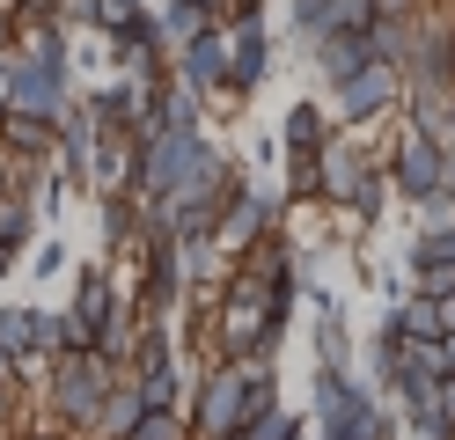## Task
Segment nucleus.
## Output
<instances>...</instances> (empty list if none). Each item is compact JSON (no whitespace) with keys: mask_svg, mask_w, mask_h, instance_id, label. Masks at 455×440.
I'll return each mask as SVG.
<instances>
[{"mask_svg":"<svg viewBox=\"0 0 455 440\" xmlns=\"http://www.w3.org/2000/svg\"><path fill=\"white\" fill-rule=\"evenodd\" d=\"M198 8H213V15H220V0H198Z\"/></svg>","mask_w":455,"mask_h":440,"instance_id":"58836bf2","label":"nucleus"},{"mask_svg":"<svg viewBox=\"0 0 455 440\" xmlns=\"http://www.w3.org/2000/svg\"><path fill=\"white\" fill-rule=\"evenodd\" d=\"M0 147H8L15 169H52V162H60V117L8 110V117H0Z\"/></svg>","mask_w":455,"mask_h":440,"instance_id":"9b49d317","label":"nucleus"},{"mask_svg":"<svg viewBox=\"0 0 455 440\" xmlns=\"http://www.w3.org/2000/svg\"><path fill=\"white\" fill-rule=\"evenodd\" d=\"M419 243L434 250V257H448V264H455V220H441V228H419Z\"/></svg>","mask_w":455,"mask_h":440,"instance_id":"c756f323","label":"nucleus"},{"mask_svg":"<svg viewBox=\"0 0 455 440\" xmlns=\"http://www.w3.org/2000/svg\"><path fill=\"white\" fill-rule=\"evenodd\" d=\"M37 235H44V220H37L30 191H8V198H0V264H22Z\"/></svg>","mask_w":455,"mask_h":440,"instance_id":"dca6fc26","label":"nucleus"},{"mask_svg":"<svg viewBox=\"0 0 455 440\" xmlns=\"http://www.w3.org/2000/svg\"><path fill=\"white\" fill-rule=\"evenodd\" d=\"M287 29H294V44H301V59H308V52L338 29V0H287Z\"/></svg>","mask_w":455,"mask_h":440,"instance_id":"4be33fe9","label":"nucleus"},{"mask_svg":"<svg viewBox=\"0 0 455 440\" xmlns=\"http://www.w3.org/2000/svg\"><path fill=\"white\" fill-rule=\"evenodd\" d=\"M96 147H103V125H96V110L74 96V103L60 110V169L74 176L81 191H89V176H96Z\"/></svg>","mask_w":455,"mask_h":440,"instance_id":"ddd939ff","label":"nucleus"},{"mask_svg":"<svg viewBox=\"0 0 455 440\" xmlns=\"http://www.w3.org/2000/svg\"><path fill=\"white\" fill-rule=\"evenodd\" d=\"M411 37H419V15H375L367 22V44H375L382 67L404 74V59H411Z\"/></svg>","mask_w":455,"mask_h":440,"instance_id":"412c9836","label":"nucleus"},{"mask_svg":"<svg viewBox=\"0 0 455 440\" xmlns=\"http://www.w3.org/2000/svg\"><path fill=\"white\" fill-rule=\"evenodd\" d=\"M155 15H162V37H169V44H184V37H198L206 22H220L213 8H198V0H155Z\"/></svg>","mask_w":455,"mask_h":440,"instance_id":"a878e982","label":"nucleus"},{"mask_svg":"<svg viewBox=\"0 0 455 440\" xmlns=\"http://www.w3.org/2000/svg\"><path fill=\"white\" fill-rule=\"evenodd\" d=\"M140 419H148V396H140L132 374H118V381H110V396H103V411H96V426H89V440H125Z\"/></svg>","mask_w":455,"mask_h":440,"instance_id":"2eb2a0df","label":"nucleus"},{"mask_svg":"<svg viewBox=\"0 0 455 440\" xmlns=\"http://www.w3.org/2000/svg\"><path fill=\"white\" fill-rule=\"evenodd\" d=\"M272 360H206L184 396V419H191V440H228L250 426V389Z\"/></svg>","mask_w":455,"mask_h":440,"instance_id":"f03ea898","label":"nucleus"},{"mask_svg":"<svg viewBox=\"0 0 455 440\" xmlns=\"http://www.w3.org/2000/svg\"><path fill=\"white\" fill-rule=\"evenodd\" d=\"M125 440H191V419H184V411H148Z\"/></svg>","mask_w":455,"mask_h":440,"instance_id":"bb28decb","label":"nucleus"},{"mask_svg":"<svg viewBox=\"0 0 455 440\" xmlns=\"http://www.w3.org/2000/svg\"><path fill=\"white\" fill-rule=\"evenodd\" d=\"M30 272H37V279H60V272H74L60 235H37V243H30Z\"/></svg>","mask_w":455,"mask_h":440,"instance_id":"cd10ccee","label":"nucleus"},{"mask_svg":"<svg viewBox=\"0 0 455 440\" xmlns=\"http://www.w3.org/2000/svg\"><path fill=\"white\" fill-rule=\"evenodd\" d=\"M396 110H404V74L382 67V59H375V67H360L353 81H338V88H331V117H338L346 132L375 125V117H396Z\"/></svg>","mask_w":455,"mask_h":440,"instance_id":"0eeeda50","label":"nucleus"},{"mask_svg":"<svg viewBox=\"0 0 455 440\" xmlns=\"http://www.w3.org/2000/svg\"><path fill=\"white\" fill-rule=\"evenodd\" d=\"M8 440H81V433H67V426H15Z\"/></svg>","mask_w":455,"mask_h":440,"instance_id":"2f4dec72","label":"nucleus"},{"mask_svg":"<svg viewBox=\"0 0 455 440\" xmlns=\"http://www.w3.org/2000/svg\"><path fill=\"white\" fill-rule=\"evenodd\" d=\"M308 345H316V367H353V360H360L346 308H316V331H308Z\"/></svg>","mask_w":455,"mask_h":440,"instance_id":"6ab92c4d","label":"nucleus"},{"mask_svg":"<svg viewBox=\"0 0 455 440\" xmlns=\"http://www.w3.org/2000/svg\"><path fill=\"white\" fill-rule=\"evenodd\" d=\"M389 198H396V191H389V169L375 162V169H367V176H360V191L346 198V220H360V228H375V220H382V205H389Z\"/></svg>","mask_w":455,"mask_h":440,"instance_id":"b1692460","label":"nucleus"},{"mask_svg":"<svg viewBox=\"0 0 455 440\" xmlns=\"http://www.w3.org/2000/svg\"><path fill=\"white\" fill-rule=\"evenodd\" d=\"M8 52H15V8L0 0V59H8Z\"/></svg>","mask_w":455,"mask_h":440,"instance_id":"72a5a7b5","label":"nucleus"},{"mask_svg":"<svg viewBox=\"0 0 455 440\" xmlns=\"http://www.w3.org/2000/svg\"><path fill=\"white\" fill-rule=\"evenodd\" d=\"M125 301V286L118 272H110V257H89V264H74V293H67V323L81 331V345H96V331L110 323V308Z\"/></svg>","mask_w":455,"mask_h":440,"instance_id":"1a4fd4ad","label":"nucleus"},{"mask_svg":"<svg viewBox=\"0 0 455 440\" xmlns=\"http://www.w3.org/2000/svg\"><path fill=\"white\" fill-rule=\"evenodd\" d=\"M434 367H441V374H455V331H448V338L434 345Z\"/></svg>","mask_w":455,"mask_h":440,"instance_id":"f704fd0d","label":"nucleus"},{"mask_svg":"<svg viewBox=\"0 0 455 440\" xmlns=\"http://www.w3.org/2000/svg\"><path fill=\"white\" fill-rule=\"evenodd\" d=\"M15 419H22V381H0V440L15 433Z\"/></svg>","mask_w":455,"mask_h":440,"instance_id":"c85d7f7f","label":"nucleus"},{"mask_svg":"<svg viewBox=\"0 0 455 440\" xmlns=\"http://www.w3.org/2000/svg\"><path fill=\"white\" fill-rule=\"evenodd\" d=\"M396 117L455 147V88H404V110H396Z\"/></svg>","mask_w":455,"mask_h":440,"instance_id":"a211bd4d","label":"nucleus"},{"mask_svg":"<svg viewBox=\"0 0 455 440\" xmlns=\"http://www.w3.org/2000/svg\"><path fill=\"white\" fill-rule=\"evenodd\" d=\"M434 0H375V15H426Z\"/></svg>","mask_w":455,"mask_h":440,"instance_id":"473e14b6","label":"nucleus"},{"mask_svg":"<svg viewBox=\"0 0 455 440\" xmlns=\"http://www.w3.org/2000/svg\"><path fill=\"white\" fill-rule=\"evenodd\" d=\"M177 81L198 88L206 103H228V29L220 22H206L198 37L177 44Z\"/></svg>","mask_w":455,"mask_h":440,"instance_id":"9d476101","label":"nucleus"},{"mask_svg":"<svg viewBox=\"0 0 455 440\" xmlns=\"http://www.w3.org/2000/svg\"><path fill=\"white\" fill-rule=\"evenodd\" d=\"M15 191V162H8V147H0V198Z\"/></svg>","mask_w":455,"mask_h":440,"instance_id":"c9c22d12","label":"nucleus"},{"mask_svg":"<svg viewBox=\"0 0 455 440\" xmlns=\"http://www.w3.org/2000/svg\"><path fill=\"white\" fill-rule=\"evenodd\" d=\"M279 213H287V191H272V184H258V176H243V184H235V198L220 205L213 243H220L228 257H243V250H258L272 228H287Z\"/></svg>","mask_w":455,"mask_h":440,"instance_id":"423d86ee","label":"nucleus"},{"mask_svg":"<svg viewBox=\"0 0 455 440\" xmlns=\"http://www.w3.org/2000/svg\"><path fill=\"white\" fill-rule=\"evenodd\" d=\"M228 29V103H250L279 74V37L272 22H220Z\"/></svg>","mask_w":455,"mask_h":440,"instance_id":"6e6552de","label":"nucleus"},{"mask_svg":"<svg viewBox=\"0 0 455 440\" xmlns=\"http://www.w3.org/2000/svg\"><path fill=\"white\" fill-rule=\"evenodd\" d=\"M331 132H338L331 103L294 96V103H287V117H279V155H287V162H308V155H323V147H331Z\"/></svg>","mask_w":455,"mask_h":440,"instance_id":"f8f14e48","label":"nucleus"},{"mask_svg":"<svg viewBox=\"0 0 455 440\" xmlns=\"http://www.w3.org/2000/svg\"><path fill=\"white\" fill-rule=\"evenodd\" d=\"M0 117H8V74H0Z\"/></svg>","mask_w":455,"mask_h":440,"instance_id":"e433bc0d","label":"nucleus"},{"mask_svg":"<svg viewBox=\"0 0 455 440\" xmlns=\"http://www.w3.org/2000/svg\"><path fill=\"white\" fill-rule=\"evenodd\" d=\"M448 37H455V15H448Z\"/></svg>","mask_w":455,"mask_h":440,"instance_id":"ea45409f","label":"nucleus"},{"mask_svg":"<svg viewBox=\"0 0 455 440\" xmlns=\"http://www.w3.org/2000/svg\"><path fill=\"white\" fill-rule=\"evenodd\" d=\"M308 67H316V81H323V96L338 81H353L360 67H375V44H367V29H331V37L308 52Z\"/></svg>","mask_w":455,"mask_h":440,"instance_id":"4468645a","label":"nucleus"},{"mask_svg":"<svg viewBox=\"0 0 455 440\" xmlns=\"http://www.w3.org/2000/svg\"><path fill=\"white\" fill-rule=\"evenodd\" d=\"M96 220H103V257L140 250V198L132 191H96Z\"/></svg>","mask_w":455,"mask_h":440,"instance_id":"f3484780","label":"nucleus"},{"mask_svg":"<svg viewBox=\"0 0 455 440\" xmlns=\"http://www.w3.org/2000/svg\"><path fill=\"white\" fill-rule=\"evenodd\" d=\"M206 147H213L206 132H140V140H132V198H140V205L169 198Z\"/></svg>","mask_w":455,"mask_h":440,"instance_id":"39448f33","label":"nucleus"},{"mask_svg":"<svg viewBox=\"0 0 455 440\" xmlns=\"http://www.w3.org/2000/svg\"><path fill=\"white\" fill-rule=\"evenodd\" d=\"M382 169H389V191L404 205H434L441 191H455V147L434 140V132H419V125H396Z\"/></svg>","mask_w":455,"mask_h":440,"instance_id":"20e7f679","label":"nucleus"},{"mask_svg":"<svg viewBox=\"0 0 455 440\" xmlns=\"http://www.w3.org/2000/svg\"><path fill=\"white\" fill-rule=\"evenodd\" d=\"M308 433L316 440H396V411L360 367H316L308 374Z\"/></svg>","mask_w":455,"mask_h":440,"instance_id":"f257e3e1","label":"nucleus"},{"mask_svg":"<svg viewBox=\"0 0 455 440\" xmlns=\"http://www.w3.org/2000/svg\"><path fill=\"white\" fill-rule=\"evenodd\" d=\"M30 308H37V301H8V308H0V381H30V367H22V345H30Z\"/></svg>","mask_w":455,"mask_h":440,"instance_id":"aec40b11","label":"nucleus"},{"mask_svg":"<svg viewBox=\"0 0 455 440\" xmlns=\"http://www.w3.org/2000/svg\"><path fill=\"white\" fill-rule=\"evenodd\" d=\"M110 381H118V367L96 360V352H67V360H52V367H44V396H37L44 426H67V433L89 440L96 411H103V396H110Z\"/></svg>","mask_w":455,"mask_h":440,"instance_id":"7ed1b4c3","label":"nucleus"},{"mask_svg":"<svg viewBox=\"0 0 455 440\" xmlns=\"http://www.w3.org/2000/svg\"><path fill=\"white\" fill-rule=\"evenodd\" d=\"M8 272H15V264H0V286H8Z\"/></svg>","mask_w":455,"mask_h":440,"instance_id":"4c0bfd02","label":"nucleus"},{"mask_svg":"<svg viewBox=\"0 0 455 440\" xmlns=\"http://www.w3.org/2000/svg\"><path fill=\"white\" fill-rule=\"evenodd\" d=\"M301 433H308V411H294L287 396L250 411V426H243V440H301Z\"/></svg>","mask_w":455,"mask_h":440,"instance_id":"5701e85b","label":"nucleus"},{"mask_svg":"<svg viewBox=\"0 0 455 440\" xmlns=\"http://www.w3.org/2000/svg\"><path fill=\"white\" fill-rule=\"evenodd\" d=\"M140 381V396H148V411H184V367L177 360H169V367H148V374H132Z\"/></svg>","mask_w":455,"mask_h":440,"instance_id":"393cba45","label":"nucleus"},{"mask_svg":"<svg viewBox=\"0 0 455 440\" xmlns=\"http://www.w3.org/2000/svg\"><path fill=\"white\" fill-rule=\"evenodd\" d=\"M375 22V0H338V29H367Z\"/></svg>","mask_w":455,"mask_h":440,"instance_id":"7c9ffc66","label":"nucleus"}]
</instances>
